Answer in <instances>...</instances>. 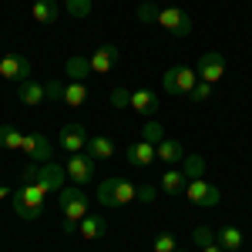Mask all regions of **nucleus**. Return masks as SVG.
I'll return each mask as SVG.
<instances>
[{"label":"nucleus","mask_w":252,"mask_h":252,"mask_svg":"<svg viewBox=\"0 0 252 252\" xmlns=\"http://www.w3.org/2000/svg\"><path fill=\"white\" fill-rule=\"evenodd\" d=\"M155 198H158V185H148V182H145V185H138L135 202H141V205H152Z\"/></svg>","instance_id":"obj_34"},{"label":"nucleus","mask_w":252,"mask_h":252,"mask_svg":"<svg viewBox=\"0 0 252 252\" xmlns=\"http://www.w3.org/2000/svg\"><path fill=\"white\" fill-rule=\"evenodd\" d=\"M185 185H189V178H185V172H182L178 165H175V168H165L161 178H158V192H165V195L185 192Z\"/></svg>","instance_id":"obj_15"},{"label":"nucleus","mask_w":252,"mask_h":252,"mask_svg":"<svg viewBox=\"0 0 252 252\" xmlns=\"http://www.w3.org/2000/svg\"><path fill=\"white\" fill-rule=\"evenodd\" d=\"M58 141H61V148H64L67 155H81V152L88 148V141H91V135L84 131V125H78V121H71V125H64V128H61Z\"/></svg>","instance_id":"obj_7"},{"label":"nucleus","mask_w":252,"mask_h":252,"mask_svg":"<svg viewBox=\"0 0 252 252\" xmlns=\"http://www.w3.org/2000/svg\"><path fill=\"white\" fill-rule=\"evenodd\" d=\"M155 252H178V242H175V235L172 232H161L155 239V246H152Z\"/></svg>","instance_id":"obj_33"},{"label":"nucleus","mask_w":252,"mask_h":252,"mask_svg":"<svg viewBox=\"0 0 252 252\" xmlns=\"http://www.w3.org/2000/svg\"><path fill=\"white\" fill-rule=\"evenodd\" d=\"M88 152H91L94 161H108V158L118 155V152H115V141H111L108 135H94L91 141H88Z\"/></svg>","instance_id":"obj_21"},{"label":"nucleus","mask_w":252,"mask_h":252,"mask_svg":"<svg viewBox=\"0 0 252 252\" xmlns=\"http://www.w3.org/2000/svg\"><path fill=\"white\" fill-rule=\"evenodd\" d=\"M135 14H138V20H141V24H155V17H158V7L145 0V3H138V7H135Z\"/></svg>","instance_id":"obj_32"},{"label":"nucleus","mask_w":252,"mask_h":252,"mask_svg":"<svg viewBox=\"0 0 252 252\" xmlns=\"http://www.w3.org/2000/svg\"><path fill=\"white\" fill-rule=\"evenodd\" d=\"M34 74V67H31V61L24 58V54H7V58H0V78L3 81H31Z\"/></svg>","instance_id":"obj_9"},{"label":"nucleus","mask_w":252,"mask_h":252,"mask_svg":"<svg viewBox=\"0 0 252 252\" xmlns=\"http://www.w3.org/2000/svg\"><path fill=\"white\" fill-rule=\"evenodd\" d=\"M108 232V222H104V215H84L78 222V235L81 239H101V235Z\"/></svg>","instance_id":"obj_20"},{"label":"nucleus","mask_w":252,"mask_h":252,"mask_svg":"<svg viewBox=\"0 0 252 252\" xmlns=\"http://www.w3.org/2000/svg\"><path fill=\"white\" fill-rule=\"evenodd\" d=\"M64 74H67V81H84L91 74V61L81 58V54H71V58L64 61Z\"/></svg>","instance_id":"obj_24"},{"label":"nucleus","mask_w":252,"mask_h":252,"mask_svg":"<svg viewBox=\"0 0 252 252\" xmlns=\"http://www.w3.org/2000/svg\"><path fill=\"white\" fill-rule=\"evenodd\" d=\"M158 27H165L168 34L175 37H189L195 31V20L185 14V10H178V7H158V17H155Z\"/></svg>","instance_id":"obj_5"},{"label":"nucleus","mask_w":252,"mask_h":252,"mask_svg":"<svg viewBox=\"0 0 252 252\" xmlns=\"http://www.w3.org/2000/svg\"><path fill=\"white\" fill-rule=\"evenodd\" d=\"M0 148H7V152H20L24 148V131L17 125H0Z\"/></svg>","instance_id":"obj_25"},{"label":"nucleus","mask_w":252,"mask_h":252,"mask_svg":"<svg viewBox=\"0 0 252 252\" xmlns=\"http://www.w3.org/2000/svg\"><path fill=\"white\" fill-rule=\"evenodd\" d=\"M10 202H14V212H17L24 222H34V219H40V212H44L47 192L40 189L37 182H24V185H17V189H14Z\"/></svg>","instance_id":"obj_2"},{"label":"nucleus","mask_w":252,"mask_h":252,"mask_svg":"<svg viewBox=\"0 0 252 252\" xmlns=\"http://www.w3.org/2000/svg\"><path fill=\"white\" fill-rule=\"evenodd\" d=\"M111 108H115V111H121V108H131V91L118 84L115 91H111Z\"/></svg>","instance_id":"obj_29"},{"label":"nucleus","mask_w":252,"mask_h":252,"mask_svg":"<svg viewBox=\"0 0 252 252\" xmlns=\"http://www.w3.org/2000/svg\"><path fill=\"white\" fill-rule=\"evenodd\" d=\"M24 155H27V161H37V165H44V161H51V141L40 135V131H24V148H20Z\"/></svg>","instance_id":"obj_10"},{"label":"nucleus","mask_w":252,"mask_h":252,"mask_svg":"<svg viewBox=\"0 0 252 252\" xmlns=\"http://www.w3.org/2000/svg\"><path fill=\"white\" fill-rule=\"evenodd\" d=\"M212 91H215V84H209V81H198V84H195V91L189 94V101L202 104V101H209V97H212Z\"/></svg>","instance_id":"obj_30"},{"label":"nucleus","mask_w":252,"mask_h":252,"mask_svg":"<svg viewBox=\"0 0 252 252\" xmlns=\"http://www.w3.org/2000/svg\"><path fill=\"white\" fill-rule=\"evenodd\" d=\"M178 252H182V249H178Z\"/></svg>","instance_id":"obj_39"},{"label":"nucleus","mask_w":252,"mask_h":252,"mask_svg":"<svg viewBox=\"0 0 252 252\" xmlns=\"http://www.w3.org/2000/svg\"><path fill=\"white\" fill-rule=\"evenodd\" d=\"M61 10H64L61 0H34V7H31V14H34L37 24H58Z\"/></svg>","instance_id":"obj_16"},{"label":"nucleus","mask_w":252,"mask_h":252,"mask_svg":"<svg viewBox=\"0 0 252 252\" xmlns=\"http://www.w3.org/2000/svg\"><path fill=\"white\" fill-rule=\"evenodd\" d=\"M58 205H61V215H64V232H78V222L91 212L88 195H84L81 185H64L58 192Z\"/></svg>","instance_id":"obj_1"},{"label":"nucleus","mask_w":252,"mask_h":252,"mask_svg":"<svg viewBox=\"0 0 252 252\" xmlns=\"http://www.w3.org/2000/svg\"><path fill=\"white\" fill-rule=\"evenodd\" d=\"M138 195V185L131 178H108L97 185V202L104 209H118V205H131Z\"/></svg>","instance_id":"obj_3"},{"label":"nucleus","mask_w":252,"mask_h":252,"mask_svg":"<svg viewBox=\"0 0 252 252\" xmlns=\"http://www.w3.org/2000/svg\"><path fill=\"white\" fill-rule=\"evenodd\" d=\"M44 91H47V101H61L64 97V81H47Z\"/></svg>","instance_id":"obj_35"},{"label":"nucleus","mask_w":252,"mask_h":252,"mask_svg":"<svg viewBox=\"0 0 252 252\" xmlns=\"http://www.w3.org/2000/svg\"><path fill=\"white\" fill-rule=\"evenodd\" d=\"M155 152H158V161H161L165 168H175V165H182V158H185V148H182L175 138H165V141L158 145Z\"/></svg>","instance_id":"obj_19"},{"label":"nucleus","mask_w":252,"mask_h":252,"mask_svg":"<svg viewBox=\"0 0 252 252\" xmlns=\"http://www.w3.org/2000/svg\"><path fill=\"white\" fill-rule=\"evenodd\" d=\"M198 252H225V249H222L219 242H212V246H202V249H198Z\"/></svg>","instance_id":"obj_36"},{"label":"nucleus","mask_w":252,"mask_h":252,"mask_svg":"<svg viewBox=\"0 0 252 252\" xmlns=\"http://www.w3.org/2000/svg\"><path fill=\"white\" fill-rule=\"evenodd\" d=\"M88 61H91V74H111L118 67V61H121V54H118L115 44H101Z\"/></svg>","instance_id":"obj_13"},{"label":"nucleus","mask_w":252,"mask_h":252,"mask_svg":"<svg viewBox=\"0 0 252 252\" xmlns=\"http://www.w3.org/2000/svg\"><path fill=\"white\" fill-rule=\"evenodd\" d=\"M61 3H64V0H61Z\"/></svg>","instance_id":"obj_38"},{"label":"nucleus","mask_w":252,"mask_h":252,"mask_svg":"<svg viewBox=\"0 0 252 252\" xmlns=\"http://www.w3.org/2000/svg\"><path fill=\"white\" fill-rule=\"evenodd\" d=\"M64 168H67V178H71L74 185L84 189V185L94 178V158H91V155H71Z\"/></svg>","instance_id":"obj_11"},{"label":"nucleus","mask_w":252,"mask_h":252,"mask_svg":"<svg viewBox=\"0 0 252 252\" xmlns=\"http://www.w3.org/2000/svg\"><path fill=\"white\" fill-rule=\"evenodd\" d=\"M158 104H161V101H158L155 91H148V88L131 91V111H135V115H141V118H145V115H155Z\"/></svg>","instance_id":"obj_18"},{"label":"nucleus","mask_w":252,"mask_h":252,"mask_svg":"<svg viewBox=\"0 0 252 252\" xmlns=\"http://www.w3.org/2000/svg\"><path fill=\"white\" fill-rule=\"evenodd\" d=\"M88 94H91V91H88V84H84V81H67V84H64V97H61V101H64L67 108H81V104L88 101Z\"/></svg>","instance_id":"obj_23"},{"label":"nucleus","mask_w":252,"mask_h":252,"mask_svg":"<svg viewBox=\"0 0 252 252\" xmlns=\"http://www.w3.org/2000/svg\"><path fill=\"white\" fill-rule=\"evenodd\" d=\"M141 141H152V145H161L165 141V125H158V121H148L145 128H141Z\"/></svg>","instance_id":"obj_27"},{"label":"nucleus","mask_w":252,"mask_h":252,"mask_svg":"<svg viewBox=\"0 0 252 252\" xmlns=\"http://www.w3.org/2000/svg\"><path fill=\"white\" fill-rule=\"evenodd\" d=\"M125 158H128L131 168H148V165L158 161V152H155L152 141H131V145L125 148Z\"/></svg>","instance_id":"obj_12"},{"label":"nucleus","mask_w":252,"mask_h":252,"mask_svg":"<svg viewBox=\"0 0 252 252\" xmlns=\"http://www.w3.org/2000/svg\"><path fill=\"white\" fill-rule=\"evenodd\" d=\"M17 101H24V104H31V108H37V104H44L47 101V91H44V84L40 81H20L17 84Z\"/></svg>","instance_id":"obj_17"},{"label":"nucleus","mask_w":252,"mask_h":252,"mask_svg":"<svg viewBox=\"0 0 252 252\" xmlns=\"http://www.w3.org/2000/svg\"><path fill=\"white\" fill-rule=\"evenodd\" d=\"M198 81H209V84H219V81L225 78V58L219 54V51H205L202 58H198Z\"/></svg>","instance_id":"obj_8"},{"label":"nucleus","mask_w":252,"mask_h":252,"mask_svg":"<svg viewBox=\"0 0 252 252\" xmlns=\"http://www.w3.org/2000/svg\"><path fill=\"white\" fill-rule=\"evenodd\" d=\"M64 14L74 17V20L88 17V14H91V0H64Z\"/></svg>","instance_id":"obj_28"},{"label":"nucleus","mask_w":252,"mask_h":252,"mask_svg":"<svg viewBox=\"0 0 252 252\" xmlns=\"http://www.w3.org/2000/svg\"><path fill=\"white\" fill-rule=\"evenodd\" d=\"M215 242L225 252H239L242 249V229H239V225H222V229L215 232Z\"/></svg>","instance_id":"obj_22"},{"label":"nucleus","mask_w":252,"mask_h":252,"mask_svg":"<svg viewBox=\"0 0 252 252\" xmlns=\"http://www.w3.org/2000/svg\"><path fill=\"white\" fill-rule=\"evenodd\" d=\"M182 172H185L189 182L202 178V175H205V158H202V155H185V158H182Z\"/></svg>","instance_id":"obj_26"},{"label":"nucleus","mask_w":252,"mask_h":252,"mask_svg":"<svg viewBox=\"0 0 252 252\" xmlns=\"http://www.w3.org/2000/svg\"><path fill=\"white\" fill-rule=\"evenodd\" d=\"M192 242L202 249V246H212L215 242V232L209 229V225H195V232H192Z\"/></svg>","instance_id":"obj_31"},{"label":"nucleus","mask_w":252,"mask_h":252,"mask_svg":"<svg viewBox=\"0 0 252 252\" xmlns=\"http://www.w3.org/2000/svg\"><path fill=\"white\" fill-rule=\"evenodd\" d=\"M198 84V71L195 67H185V64H175L161 74V91L165 94H178V97H189Z\"/></svg>","instance_id":"obj_4"},{"label":"nucleus","mask_w":252,"mask_h":252,"mask_svg":"<svg viewBox=\"0 0 252 252\" xmlns=\"http://www.w3.org/2000/svg\"><path fill=\"white\" fill-rule=\"evenodd\" d=\"M64 172H67V168H61V165H54V161H44V165L37 168V185L47 195L61 192V189H64Z\"/></svg>","instance_id":"obj_14"},{"label":"nucleus","mask_w":252,"mask_h":252,"mask_svg":"<svg viewBox=\"0 0 252 252\" xmlns=\"http://www.w3.org/2000/svg\"><path fill=\"white\" fill-rule=\"evenodd\" d=\"M10 195H14V189H10V185H0V198H10Z\"/></svg>","instance_id":"obj_37"},{"label":"nucleus","mask_w":252,"mask_h":252,"mask_svg":"<svg viewBox=\"0 0 252 252\" xmlns=\"http://www.w3.org/2000/svg\"><path fill=\"white\" fill-rule=\"evenodd\" d=\"M185 198L198 205V209H215L219 202H222V189L215 185V182H205V178H195L185 185Z\"/></svg>","instance_id":"obj_6"}]
</instances>
